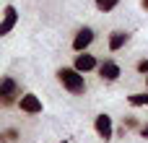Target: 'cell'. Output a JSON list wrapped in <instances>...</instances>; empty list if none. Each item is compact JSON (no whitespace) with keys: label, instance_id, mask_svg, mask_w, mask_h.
Masks as SVG:
<instances>
[{"label":"cell","instance_id":"cell-5","mask_svg":"<svg viewBox=\"0 0 148 143\" xmlns=\"http://www.w3.org/2000/svg\"><path fill=\"white\" fill-rule=\"evenodd\" d=\"M18 109H21L23 115H42V99H39L36 94H21Z\"/></svg>","mask_w":148,"mask_h":143},{"label":"cell","instance_id":"cell-12","mask_svg":"<svg viewBox=\"0 0 148 143\" xmlns=\"http://www.w3.org/2000/svg\"><path fill=\"white\" fill-rule=\"evenodd\" d=\"M135 70H138L140 76H148V57H143V60L135 63Z\"/></svg>","mask_w":148,"mask_h":143},{"label":"cell","instance_id":"cell-9","mask_svg":"<svg viewBox=\"0 0 148 143\" xmlns=\"http://www.w3.org/2000/svg\"><path fill=\"white\" fill-rule=\"evenodd\" d=\"M127 42H130V34H127V31H122V29H114V31L109 34L107 47H109V52H120Z\"/></svg>","mask_w":148,"mask_h":143},{"label":"cell","instance_id":"cell-1","mask_svg":"<svg viewBox=\"0 0 148 143\" xmlns=\"http://www.w3.org/2000/svg\"><path fill=\"white\" fill-rule=\"evenodd\" d=\"M57 81H60L70 94H75V96L86 94V78H83V73L75 70V68H60V70H57Z\"/></svg>","mask_w":148,"mask_h":143},{"label":"cell","instance_id":"cell-15","mask_svg":"<svg viewBox=\"0 0 148 143\" xmlns=\"http://www.w3.org/2000/svg\"><path fill=\"white\" fill-rule=\"evenodd\" d=\"M140 135H143V138H146V141H148V122H146V125H143V128H140Z\"/></svg>","mask_w":148,"mask_h":143},{"label":"cell","instance_id":"cell-10","mask_svg":"<svg viewBox=\"0 0 148 143\" xmlns=\"http://www.w3.org/2000/svg\"><path fill=\"white\" fill-rule=\"evenodd\" d=\"M127 102H130V107H148V94L146 91H135V94L127 96Z\"/></svg>","mask_w":148,"mask_h":143},{"label":"cell","instance_id":"cell-4","mask_svg":"<svg viewBox=\"0 0 148 143\" xmlns=\"http://www.w3.org/2000/svg\"><path fill=\"white\" fill-rule=\"evenodd\" d=\"M94 130H96V135L101 138V141H112L114 138V128H112V117L109 115H96V120H94Z\"/></svg>","mask_w":148,"mask_h":143},{"label":"cell","instance_id":"cell-14","mask_svg":"<svg viewBox=\"0 0 148 143\" xmlns=\"http://www.w3.org/2000/svg\"><path fill=\"white\" fill-rule=\"evenodd\" d=\"M125 125H127V128H138V120H135V117H127Z\"/></svg>","mask_w":148,"mask_h":143},{"label":"cell","instance_id":"cell-17","mask_svg":"<svg viewBox=\"0 0 148 143\" xmlns=\"http://www.w3.org/2000/svg\"><path fill=\"white\" fill-rule=\"evenodd\" d=\"M146 89H148V76H146Z\"/></svg>","mask_w":148,"mask_h":143},{"label":"cell","instance_id":"cell-7","mask_svg":"<svg viewBox=\"0 0 148 143\" xmlns=\"http://www.w3.org/2000/svg\"><path fill=\"white\" fill-rule=\"evenodd\" d=\"M16 21H18V10H16V5H5V8H3V23H0V36L10 34V31H13V26H16Z\"/></svg>","mask_w":148,"mask_h":143},{"label":"cell","instance_id":"cell-2","mask_svg":"<svg viewBox=\"0 0 148 143\" xmlns=\"http://www.w3.org/2000/svg\"><path fill=\"white\" fill-rule=\"evenodd\" d=\"M21 99V89H18V83L10 78V76H5L3 81H0V102H3V107H10L13 102H18Z\"/></svg>","mask_w":148,"mask_h":143},{"label":"cell","instance_id":"cell-3","mask_svg":"<svg viewBox=\"0 0 148 143\" xmlns=\"http://www.w3.org/2000/svg\"><path fill=\"white\" fill-rule=\"evenodd\" d=\"M94 39H96L94 29H91V26H83V29H78L75 36H73V50H75V52H86Z\"/></svg>","mask_w":148,"mask_h":143},{"label":"cell","instance_id":"cell-11","mask_svg":"<svg viewBox=\"0 0 148 143\" xmlns=\"http://www.w3.org/2000/svg\"><path fill=\"white\" fill-rule=\"evenodd\" d=\"M94 5H96L99 13H109V10H114L120 5V0H94Z\"/></svg>","mask_w":148,"mask_h":143},{"label":"cell","instance_id":"cell-6","mask_svg":"<svg viewBox=\"0 0 148 143\" xmlns=\"http://www.w3.org/2000/svg\"><path fill=\"white\" fill-rule=\"evenodd\" d=\"M99 60L94 57V55H88V52H78L75 55V60H73V68L75 70H81V73H91V70H99Z\"/></svg>","mask_w":148,"mask_h":143},{"label":"cell","instance_id":"cell-16","mask_svg":"<svg viewBox=\"0 0 148 143\" xmlns=\"http://www.w3.org/2000/svg\"><path fill=\"white\" fill-rule=\"evenodd\" d=\"M140 5H143V8H146V10H148V0H140Z\"/></svg>","mask_w":148,"mask_h":143},{"label":"cell","instance_id":"cell-8","mask_svg":"<svg viewBox=\"0 0 148 143\" xmlns=\"http://www.w3.org/2000/svg\"><path fill=\"white\" fill-rule=\"evenodd\" d=\"M120 76H122V68H120L114 60H104V63L99 65V78H101V81H109V83H112V81H117Z\"/></svg>","mask_w":148,"mask_h":143},{"label":"cell","instance_id":"cell-13","mask_svg":"<svg viewBox=\"0 0 148 143\" xmlns=\"http://www.w3.org/2000/svg\"><path fill=\"white\" fill-rule=\"evenodd\" d=\"M16 138H18V130H16V128H8V130L3 133V141H16Z\"/></svg>","mask_w":148,"mask_h":143}]
</instances>
